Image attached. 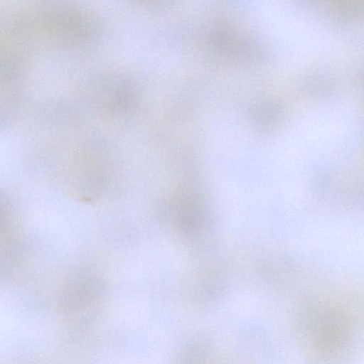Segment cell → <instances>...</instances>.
I'll list each match as a JSON object with an SVG mask.
<instances>
[{
	"mask_svg": "<svg viewBox=\"0 0 364 364\" xmlns=\"http://www.w3.org/2000/svg\"><path fill=\"white\" fill-rule=\"evenodd\" d=\"M20 230L10 198L0 191V269L14 259L19 243Z\"/></svg>",
	"mask_w": 364,
	"mask_h": 364,
	"instance_id": "6da1fadb",
	"label": "cell"
},
{
	"mask_svg": "<svg viewBox=\"0 0 364 364\" xmlns=\"http://www.w3.org/2000/svg\"><path fill=\"white\" fill-rule=\"evenodd\" d=\"M107 104L117 110H127L134 104L135 92L132 86L122 80H113L105 83L104 89Z\"/></svg>",
	"mask_w": 364,
	"mask_h": 364,
	"instance_id": "7a4b0ae2",
	"label": "cell"
}]
</instances>
